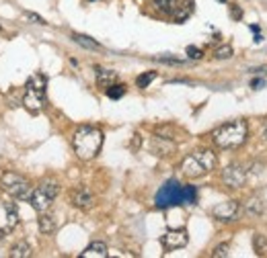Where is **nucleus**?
<instances>
[{"label":"nucleus","mask_w":267,"mask_h":258,"mask_svg":"<svg viewBox=\"0 0 267 258\" xmlns=\"http://www.w3.org/2000/svg\"><path fill=\"white\" fill-rule=\"evenodd\" d=\"M103 146V132L93 125H80L72 136V148L80 160H93Z\"/></svg>","instance_id":"f257e3e1"},{"label":"nucleus","mask_w":267,"mask_h":258,"mask_svg":"<svg viewBox=\"0 0 267 258\" xmlns=\"http://www.w3.org/2000/svg\"><path fill=\"white\" fill-rule=\"evenodd\" d=\"M247 134H249L247 121H230V123H224V125H220V127L214 129V132H212V142L220 150H234V148L244 144Z\"/></svg>","instance_id":"f03ea898"},{"label":"nucleus","mask_w":267,"mask_h":258,"mask_svg":"<svg viewBox=\"0 0 267 258\" xmlns=\"http://www.w3.org/2000/svg\"><path fill=\"white\" fill-rule=\"evenodd\" d=\"M46 86H48V78L43 74H33L27 84H25V90H23V106L29 111V113H39L46 109V102H48V96H46Z\"/></svg>","instance_id":"7ed1b4c3"},{"label":"nucleus","mask_w":267,"mask_h":258,"mask_svg":"<svg viewBox=\"0 0 267 258\" xmlns=\"http://www.w3.org/2000/svg\"><path fill=\"white\" fill-rule=\"evenodd\" d=\"M214 166H216V154L212 150H199V152L189 154L181 162V172L187 178H199L208 174L210 170H214Z\"/></svg>","instance_id":"20e7f679"},{"label":"nucleus","mask_w":267,"mask_h":258,"mask_svg":"<svg viewBox=\"0 0 267 258\" xmlns=\"http://www.w3.org/2000/svg\"><path fill=\"white\" fill-rule=\"evenodd\" d=\"M0 186H3L7 195H11L17 201H29L33 192V184L25 176L17 174V172H5L0 176Z\"/></svg>","instance_id":"39448f33"},{"label":"nucleus","mask_w":267,"mask_h":258,"mask_svg":"<svg viewBox=\"0 0 267 258\" xmlns=\"http://www.w3.org/2000/svg\"><path fill=\"white\" fill-rule=\"evenodd\" d=\"M58 192H60V184H58L56 180H43L37 188H33L29 203H31V207H33L35 211H39V213L50 211L54 199L58 197Z\"/></svg>","instance_id":"423d86ee"},{"label":"nucleus","mask_w":267,"mask_h":258,"mask_svg":"<svg viewBox=\"0 0 267 258\" xmlns=\"http://www.w3.org/2000/svg\"><path fill=\"white\" fill-rule=\"evenodd\" d=\"M157 207L165 209V207H173V205H183V184H179V180H167L161 190L157 192V199H154Z\"/></svg>","instance_id":"0eeeda50"},{"label":"nucleus","mask_w":267,"mask_h":258,"mask_svg":"<svg viewBox=\"0 0 267 258\" xmlns=\"http://www.w3.org/2000/svg\"><path fill=\"white\" fill-rule=\"evenodd\" d=\"M19 226V211L11 201H0V236L11 234Z\"/></svg>","instance_id":"6e6552de"},{"label":"nucleus","mask_w":267,"mask_h":258,"mask_svg":"<svg viewBox=\"0 0 267 258\" xmlns=\"http://www.w3.org/2000/svg\"><path fill=\"white\" fill-rule=\"evenodd\" d=\"M222 180L230 188H240L244 184V180H247V168L240 164H230L222 170Z\"/></svg>","instance_id":"1a4fd4ad"},{"label":"nucleus","mask_w":267,"mask_h":258,"mask_svg":"<svg viewBox=\"0 0 267 258\" xmlns=\"http://www.w3.org/2000/svg\"><path fill=\"white\" fill-rule=\"evenodd\" d=\"M189 242V236L185 230H169L167 234H163L161 244L167 250H177V248H185Z\"/></svg>","instance_id":"9d476101"},{"label":"nucleus","mask_w":267,"mask_h":258,"mask_svg":"<svg viewBox=\"0 0 267 258\" xmlns=\"http://www.w3.org/2000/svg\"><path fill=\"white\" fill-rule=\"evenodd\" d=\"M70 201L74 207L78 209H91L95 205V195L91 192V188L86 186H78L74 190H70Z\"/></svg>","instance_id":"9b49d317"},{"label":"nucleus","mask_w":267,"mask_h":258,"mask_svg":"<svg viewBox=\"0 0 267 258\" xmlns=\"http://www.w3.org/2000/svg\"><path fill=\"white\" fill-rule=\"evenodd\" d=\"M236 213H238V201H224L212 209V215L218 222H232Z\"/></svg>","instance_id":"f8f14e48"},{"label":"nucleus","mask_w":267,"mask_h":258,"mask_svg":"<svg viewBox=\"0 0 267 258\" xmlns=\"http://www.w3.org/2000/svg\"><path fill=\"white\" fill-rule=\"evenodd\" d=\"M37 226H39V232L41 234H54L56 230H58V222H56V218L54 215H50L48 211H43V213H39V220H37Z\"/></svg>","instance_id":"ddd939ff"},{"label":"nucleus","mask_w":267,"mask_h":258,"mask_svg":"<svg viewBox=\"0 0 267 258\" xmlns=\"http://www.w3.org/2000/svg\"><path fill=\"white\" fill-rule=\"evenodd\" d=\"M109 250H107V244L103 242H93L91 246H86L84 252H80L82 258H107Z\"/></svg>","instance_id":"4468645a"},{"label":"nucleus","mask_w":267,"mask_h":258,"mask_svg":"<svg viewBox=\"0 0 267 258\" xmlns=\"http://www.w3.org/2000/svg\"><path fill=\"white\" fill-rule=\"evenodd\" d=\"M117 82V72L113 70H105V68H97V84L101 86V88H109L111 84Z\"/></svg>","instance_id":"2eb2a0df"},{"label":"nucleus","mask_w":267,"mask_h":258,"mask_svg":"<svg viewBox=\"0 0 267 258\" xmlns=\"http://www.w3.org/2000/svg\"><path fill=\"white\" fill-rule=\"evenodd\" d=\"M9 256H11V258H29V256H31V246H29L25 240H21V242H17V244L11 248Z\"/></svg>","instance_id":"dca6fc26"},{"label":"nucleus","mask_w":267,"mask_h":258,"mask_svg":"<svg viewBox=\"0 0 267 258\" xmlns=\"http://www.w3.org/2000/svg\"><path fill=\"white\" fill-rule=\"evenodd\" d=\"M72 39L78 43V46L86 48V50H101V43L95 41L93 37H88V35H80V33H72Z\"/></svg>","instance_id":"f3484780"},{"label":"nucleus","mask_w":267,"mask_h":258,"mask_svg":"<svg viewBox=\"0 0 267 258\" xmlns=\"http://www.w3.org/2000/svg\"><path fill=\"white\" fill-rule=\"evenodd\" d=\"M191 12H193V0H185V4L175 10V23H183Z\"/></svg>","instance_id":"a211bd4d"},{"label":"nucleus","mask_w":267,"mask_h":258,"mask_svg":"<svg viewBox=\"0 0 267 258\" xmlns=\"http://www.w3.org/2000/svg\"><path fill=\"white\" fill-rule=\"evenodd\" d=\"M152 4L157 6L161 12H165V14H173L177 8H179V6H177V0H154Z\"/></svg>","instance_id":"6ab92c4d"},{"label":"nucleus","mask_w":267,"mask_h":258,"mask_svg":"<svg viewBox=\"0 0 267 258\" xmlns=\"http://www.w3.org/2000/svg\"><path fill=\"white\" fill-rule=\"evenodd\" d=\"M105 92H107V96H109V98L117 100V98H121V96L125 94V86H123V84H117V82H115V84H111V86H109V88H107Z\"/></svg>","instance_id":"aec40b11"},{"label":"nucleus","mask_w":267,"mask_h":258,"mask_svg":"<svg viewBox=\"0 0 267 258\" xmlns=\"http://www.w3.org/2000/svg\"><path fill=\"white\" fill-rule=\"evenodd\" d=\"M195 199H197V190H195V186L185 184V186H183V205H193Z\"/></svg>","instance_id":"412c9836"},{"label":"nucleus","mask_w":267,"mask_h":258,"mask_svg":"<svg viewBox=\"0 0 267 258\" xmlns=\"http://www.w3.org/2000/svg\"><path fill=\"white\" fill-rule=\"evenodd\" d=\"M253 248H255L257 254H263L267 250V240H265L263 234H255L253 236Z\"/></svg>","instance_id":"4be33fe9"},{"label":"nucleus","mask_w":267,"mask_h":258,"mask_svg":"<svg viewBox=\"0 0 267 258\" xmlns=\"http://www.w3.org/2000/svg\"><path fill=\"white\" fill-rule=\"evenodd\" d=\"M154 78H157V72H146V74L138 76V78H136L138 88H148L150 82H154Z\"/></svg>","instance_id":"5701e85b"},{"label":"nucleus","mask_w":267,"mask_h":258,"mask_svg":"<svg viewBox=\"0 0 267 258\" xmlns=\"http://www.w3.org/2000/svg\"><path fill=\"white\" fill-rule=\"evenodd\" d=\"M263 203L261 201H257V199H251L249 203H247V211L251 213V215H261L263 213Z\"/></svg>","instance_id":"b1692460"},{"label":"nucleus","mask_w":267,"mask_h":258,"mask_svg":"<svg viewBox=\"0 0 267 258\" xmlns=\"http://www.w3.org/2000/svg\"><path fill=\"white\" fill-rule=\"evenodd\" d=\"M214 58H216V60H230V58H232V48H230V46L218 48L216 54H214Z\"/></svg>","instance_id":"393cba45"},{"label":"nucleus","mask_w":267,"mask_h":258,"mask_svg":"<svg viewBox=\"0 0 267 258\" xmlns=\"http://www.w3.org/2000/svg\"><path fill=\"white\" fill-rule=\"evenodd\" d=\"M187 56H189L191 60H202V58H204V52L199 50V48H195V46H189V48H187Z\"/></svg>","instance_id":"a878e982"},{"label":"nucleus","mask_w":267,"mask_h":258,"mask_svg":"<svg viewBox=\"0 0 267 258\" xmlns=\"http://www.w3.org/2000/svg\"><path fill=\"white\" fill-rule=\"evenodd\" d=\"M212 256H214V258H224V256H228V244H220V246L212 252Z\"/></svg>","instance_id":"bb28decb"},{"label":"nucleus","mask_w":267,"mask_h":258,"mask_svg":"<svg viewBox=\"0 0 267 258\" xmlns=\"http://www.w3.org/2000/svg\"><path fill=\"white\" fill-rule=\"evenodd\" d=\"M25 16H27L29 20H33V23H37V25H48L46 18L39 16V14H35V12H25Z\"/></svg>","instance_id":"cd10ccee"},{"label":"nucleus","mask_w":267,"mask_h":258,"mask_svg":"<svg viewBox=\"0 0 267 258\" xmlns=\"http://www.w3.org/2000/svg\"><path fill=\"white\" fill-rule=\"evenodd\" d=\"M157 60H159V62H163V64H177V66H179V64H183V60H177V58H167V56H159Z\"/></svg>","instance_id":"c85d7f7f"},{"label":"nucleus","mask_w":267,"mask_h":258,"mask_svg":"<svg viewBox=\"0 0 267 258\" xmlns=\"http://www.w3.org/2000/svg\"><path fill=\"white\" fill-rule=\"evenodd\" d=\"M140 144H142V136H140V134H136V136H134V140H131V150H138V148H140Z\"/></svg>","instance_id":"c756f323"},{"label":"nucleus","mask_w":267,"mask_h":258,"mask_svg":"<svg viewBox=\"0 0 267 258\" xmlns=\"http://www.w3.org/2000/svg\"><path fill=\"white\" fill-rule=\"evenodd\" d=\"M240 16H242L240 8H238V6H232V18H240Z\"/></svg>","instance_id":"7c9ffc66"},{"label":"nucleus","mask_w":267,"mask_h":258,"mask_svg":"<svg viewBox=\"0 0 267 258\" xmlns=\"http://www.w3.org/2000/svg\"><path fill=\"white\" fill-rule=\"evenodd\" d=\"M251 72H253V74H267V66H261V68H253Z\"/></svg>","instance_id":"2f4dec72"},{"label":"nucleus","mask_w":267,"mask_h":258,"mask_svg":"<svg viewBox=\"0 0 267 258\" xmlns=\"http://www.w3.org/2000/svg\"><path fill=\"white\" fill-rule=\"evenodd\" d=\"M263 84H265L263 80H253V82H251V86H253V88H261Z\"/></svg>","instance_id":"473e14b6"},{"label":"nucleus","mask_w":267,"mask_h":258,"mask_svg":"<svg viewBox=\"0 0 267 258\" xmlns=\"http://www.w3.org/2000/svg\"><path fill=\"white\" fill-rule=\"evenodd\" d=\"M263 41V35L261 33H255V43H261Z\"/></svg>","instance_id":"72a5a7b5"},{"label":"nucleus","mask_w":267,"mask_h":258,"mask_svg":"<svg viewBox=\"0 0 267 258\" xmlns=\"http://www.w3.org/2000/svg\"><path fill=\"white\" fill-rule=\"evenodd\" d=\"M263 140H267V121L263 123Z\"/></svg>","instance_id":"f704fd0d"},{"label":"nucleus","mask_w":267,"mask_h":258,"mask_svg":"<svg viewBox=\"0 0 267 258\" xmlns=\"http://www.w3.org/2000/svg\"><path fill=\"white\" fill-rule=\"evenodd\" d=\"M218 2H226V0H218Z\"/></svg>","instance_id":"c9c22d12"},{"label":"nucleus","mask_w":267,"mask_h":258,"mask_svg":"<svg viewBox=\"0 0 267 258\" xmlns=\"http://www.w3.org/2000/svg\"><path fill=\"white\" fill-rule=\"evenodd\" d=\"M0 31H3V27H0Z\"/></svg>","instance_id":"e433bc0d"}]
</instances>
